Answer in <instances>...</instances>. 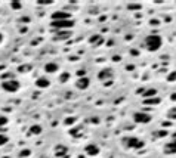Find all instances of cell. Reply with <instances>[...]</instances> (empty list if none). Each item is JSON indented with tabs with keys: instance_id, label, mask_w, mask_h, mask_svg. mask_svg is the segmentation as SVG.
<instances>
[{
	"instance_id": "5bb4252c",
	"label": "cell",
	"mask_w": 176,
	"mask_h": 158,
	"mask_svg": "<svg viewBox=\"0 0 176 158\" xmlns=\"http://www.w3.org/2000/svg\"><path fill=\"white\" fill-rule=\"evenodd\" d=\"M155 93H157V92H155L154 89H149L148 92H145V93H144V98H149V96H155Z\"/></svg>"
},
{
	"instance_id": "44dd1931",
	"label": "cell",
	"mask_w": 176,
	"mask_h": 158,
	"mask_svg": "<svg viewBox=\"0 0 176 158\" xmlns=\"http://www.w3.org/2000/svg\"><path fill=\"white\" fill-rule=\"evenodd\" d=\"M172 101H176V93H173V95H172Z\"/></svg>"
},
{
	"instance_id": "7c38bea8",
	"label": "cell",
	"mask_w": 176,
	"mask_h": 158,
	"mask_svg": "<svg viewBox=\"0 0 176 158\" xmlns=\"http://www.w3.org/2000/svg\"><path fill=\"white\" fill-rule=\"evenodd\" d=\"M110 77H112L111 69H102V71L99 73V78H101V80H105V78H110Z\"/></svg>"
},
{
	"instance_id": "2e32d148",
	"label": "cell",
	"mask_w": 176,
	"mask_h": 158,
	"mask_svg": "<svg viewBox=\"0 0 176 158\" xmlns=\"http://www.w3.org/2000/svg\"><path fill=\"white\" fill-rule=\"evenodd\" d=\"M68 37H70V33H58V39L65 40V39H68Z\"/></svg>"
},
{
	"instance_id": "ac0fdd59",
	"label": "cell",
	"mask_w": 176,
	"mask_h": 158,
	"mask_svg": "<svg viewBox=\"0 0 176 158\" xmlns=\"http://www.w3.org/2000/svg\"><path fill=\"white\" fill-rule=\"evenodd\" d=\"M167 80H169V81H173V80H176V71H173L172 74H169V77H167Z\"/></svg>"
},
{
	"instance_id": "52a82bcc",
	"label": "cell",
	"mask_w": 176,
	"mask_h": 158,
	"mask_svg": "<svg viewBox=\"0 0 176 158\" xmlns=\"http://www.w3.org/2000/svg\"><path fill=\"white\" fill-rule=\"evenodd\" d=\"M76 86H77V89H87V87H89V78H87V77L78 78Z\"/></svg>"
},
{
	"instance_id": "8992f818",
	"label": "cell",
	"mask_w": 176,
	"mask_h": 158,
	"mask_svg": "<svg viewBox=\"0 0 176 158\" xmlns=\"http://www.w3.org/2000/svg\"><path fill=\"white\" fill-rule=\"evenodd\" d=\"M84 151H86V154L87 155H90V157H93V155H98L99 154V148L96 146L95 143H89L86 148H84Z\"/></svg>"
},
{
	"instance_id": "d6986e66",
	"label": "cell",
	"mask_w": 176,
	"mask_h": 158,
	"mask_svg": "<svg viewBox=\"0 0 176 158\" xmlns=\"http://www.w3.org/2000/svg\"><path fill=\"white\" fill-rule=\"evenodd\" d=\"M67 78H68V74H62V75H61V81H65Z\"/></svg>"
},
{
	"instance_id": "9a60e30c",
	"label": "cell",
	"mask_w": 176,
	"mask_h": 158,
	"mask_svg": "<svg viewBox=\"0 0 176 158\" xmlns=\"http://www.w3.org/2000/svg\"><path fill=\"white\" fill-rule=\"evenodd\" d=\"M40 131H41V127L40 126H33L31 127V133H34V135H39Z\"/></svg>"
},
{
	"instance_id": "277c9868",
	"label": "cell",
	"mask_w": 176,
	"mask_h": 158,
	"mask_svg": "<svg viewBox=\"0 0 176 158\" xmlns=\"http://www.w3.org/2000/svg\"><path fill=\"white\" fill-rule=\"evenodd\" d=\"M126 142H127V146L135 148V149H139V148L144 146V142H142V140H139L138 137H127Z\"/></svg>"
},
{
	"instance_id": "6da1fadb",
	"label": "cell",
	"mask_w": 176,
	"mask_h": 158,
	"mask_svg": "<svg viewBox=\"0 0 176 158\" xmlns=\"http://www.w3.org/2000/svg\"><path fill=\"white\" fill-rule=\"evenodd\" d=\"M161 37H158V36H148L147 39H145V46H147V49L148 50H151V52H154V50H158L161 47Z\"/></svg>"
},
{
	"instance_id": "7402d4cb",
	"label": "cell",
	"mask_w": 176,
	"mask_h": 158,
	"mask_svg": "<svg viewBox=\"0 0 176 158\" xmlns=\"http://www.w3.org/2000/svg\"><path fill=\"white\" fill-rule=\"evenodd\" d=\"M3 41V34H0V43Z\"/></svg>"
},
{
	"instance_id": "5b68a950",
	"label": "cell",
	"mask_w": 176,
	"mask_h": 158,
	"mask_svg": "<svg viewBox=\"0 0 176 158\" xmlns=\"http://www.w3.org/2000/svg\"><path fill=\"white\" fill-rule=\"evenodd\" d=\"M52 27L55 28H70L73 27V21H52Z\"/></svg>"
},
{
	"instance_id": "30bf717a",
	"label": "cell",
	"mask_w": 176,
	"mask_h": 158,
	"mask_svg": "<svg viewBox=\"0 0 176 158\" xmlns=\"http://www.w3.org/2000/svg\"><path fill=\"white\" fill-rule=\"evenodd\" d=\"M45 71L49 73V74H54V73L58 71V65H56L55 62H49V64H46V67H45Z\"/></svg>"
},
{
	"instance_id": "ffe728a7",
	"label": "cell",
	"mask_w": 176,
	"mask_h": 158,
	"mask_svg": "<svg viewBox=\"0 0 176 158\" xmlns=\"http://www.w3.org/2000/svg\"><path fill=\"white\" fill-rule=\"evenodd\" d=\"M21 154H22V157H28V154H30V151H22Z\"/></svg>"
},
{
	"instance_id": "e0dca14e",
	"label": "cell",
	"mask_w": 176,
	"mask_h": 158,
	"mask_svg": "<svg viewBox=\"0 0 176 158\" xmlns=\"http://www.w3.org/2000/svg\"><path fill=\"white\" fill-rule=\"evenodd\" d=\"M6 142H7V136L6 135H0V146L5 145Z\"/></svg>"
},
{
	"instance_id": "3957f363",
	"label": "cell",
	"mask_w": 176,
	"mask_h": 158,
	"mask_svg": "<svg viewBox=\"0 0 176 158\" xmlns=\"http://www.w3.org/2000/svg\"><path fill=\"white\" fill-rule=\"evenodd\" d=\"M133 120L136 123H144V124H147V123L151 121V115H149V114H145V112H135Z\"/></svg>"
},
{
	"instance_id": "9c48e42d",
	"label": "cell",
	"mask_w": 176,
	"mask_h": 158,
	"mask_svg": "<svg viewBox=\"0 0 176 158\" xmlns=\"http://www.w3.org/2000/svg\"><path fill=\"white\" fill-rule=\"evenodd\" d=\"M54 21H62V19H68L70 18V13H65V12H56L54 13Z\"/></svg>"
},
{
	"instance_id": "ba28073f",
	"label": "cell",
	"mask_w": 176,
	"mask_h": 158,
	"mask_svg": "<svg viewBox=\"0 0 176 158\" xmlns=\"http://www.w3.org/2000/svg\"><path fill=\"white\" fill-rule=\"evenodd\" d=\"M49 84H50V83H49V80H48V78H45V77L37 78V81H36V86L39 87V89H46V87H48Z\"/></svg>"
},
{
	"instance_id": "8fae6325",
	"label": "cell",
	"mask_w": 176,
	"mask_h": 158,
	"mask_svg": "<svg viewBox=\"0 0 176 158\" xmlns=\"http://www.w3.org/2000/svg\"><path fill=\"white\" fill-rule=\"evenodd\" d=\"M164 151L167 154H175L176 152V142H170V143H167L166 148H164Z\"/></svg>"
},
{
	"instance_id": "7a4b0ae2",
	"label": "cell",
	"mask_w": 176,
	"mask_h": 158,
	"mask_svg": "<svg viewBox=\"0 0 176 158\" xmlns=\"http://www.w3.org/2000/svg\"><path fill=\"white\" fill-rule=\"evenodd\" d=\"M2 89L9 92V93H15L19 90V83L16 80H7V81H3L2 83Z\"/></svg>"
},
{
	"instance_id": "4fadbf2b",
	"label": "cell",
	"mask_w": 176,
	"mask_h": 158,
	"mask_svg": "<svg viewBox=\"0 0 176 158\" xmlns=\"http://www.w3.org/2000/svg\"><path fill=\"white\" fill-rule=\"evenodd\" d=\"M145 103H149V105H157V103H160V99L158 98H154V99H147Z\"/></svg>"
}]
</instances>
